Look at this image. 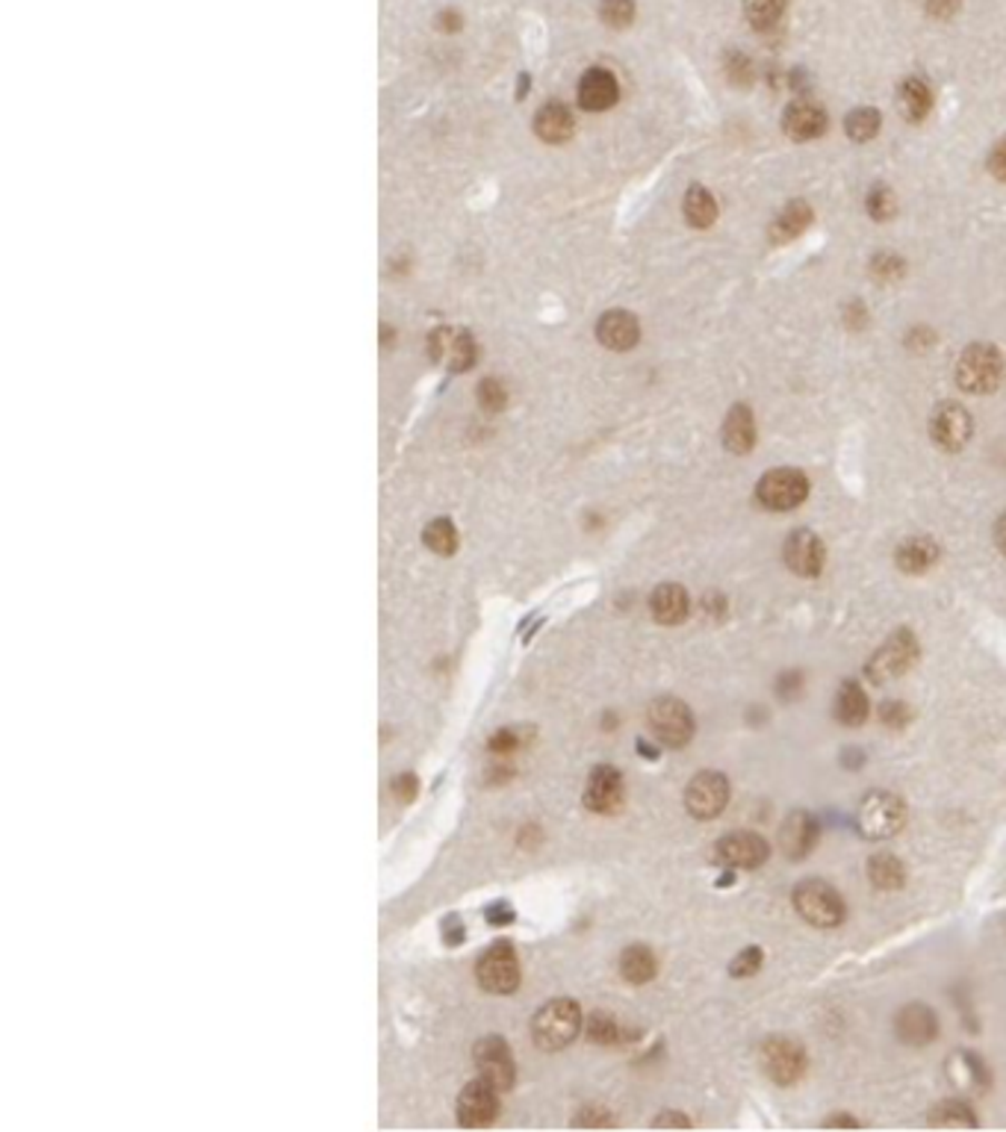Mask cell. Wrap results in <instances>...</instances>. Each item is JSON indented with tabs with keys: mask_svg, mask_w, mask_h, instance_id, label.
I'll use <instances>...</instances> for the list:
<instances>
[{
	"mask_svg": "<svg viewBox=\"0 0 1006 1132\" xmlns=\"http://www.w3.org/2000/svg\"><path fill=\"white\" fill-rule=\"evenodd\" d=\"M579 1030H582V1012L573 1000H552L532 1021L534 1044L550 1053L570 1047Z\"/></svg>",
	"mask_w": 1006,
	"mask_h": 1132,
	"instance_id": "obj_1",
	"label": "cell"
},
{
	"mask_svg": "<svg viewBox=\"0 0 1006 1132\" xmlns=\"http://www.w3.org/2000/svg\"><path fill=\"white\" fill-rule=\"evenodd\" d=\"M906 806L904 799L888 790H871L856 811V829L868 840H886L904 829Z\"/></svg>",
	"mask_w": 1006,
	"mask_h": 1132,
	"instance_id": "obj_2",
	"label": "cell"
},
{
	"mask_svg": "<svg viewBox=\"0 0 1006 1132\" xmlns=\"http://www.w3.org/2000/svg\"><path fill=\"white\" fill-rule=\"evenodd\" d=\"M1000 377H1004V357L995 345H968L956 363V381L965 393H992L1000 384Z\"/></svg>",
	"mask_w": 1006,
	"mask_h": 1132,
	"instance_id": "obj_3",
	"label": "cell"
},
{
	"mask_svg": "<svg viewBox=\"0 0 1006 1132\" xmlns=\"http://www.w3.org/2000/svg\"><path fill=\"white\" fill-rule=\"evenodd\" d=\"M795 908L797 915L806 923L820 926V929H832L845 921V899L832 885L820 879H806L795 888Z\"/></svg>",
	"mask_w": 1006,
	"mask_h": 1132,
	"instance_id": "obj_4",
	"label": "cell"
},
{
	"mask_svg": "<svg viewBox=\"0 0 1006 1132\" xmlns=\"http://www.w3.org/2000/svg\"><path fill=\"white\" fill-rule=\"evenodd\" d=\"M475 976H479V985H482L487 994H514V991L520 988V980H523L520 958H516L514 947H511L507 941L493 944V947L479 958Z\"/></svg>",
	"mask_w": 1006,
	"mask_h": 1132,
	"instance_id": "obj_5",
	"label": "cell"
},
{
	"mask_svg": "<svg viewBox=\"0 0 1006 1132\" xmlns=\"http://www.w3.org/2000/svg\"><path fill=\"white\" fill-rule=\"evenodd\" d=\"M915 658H918V640H915V634L909 629H900L874 652L865 676H868L874 685H886V681L904 676V672L915 663Z\"/></svg>",
	"mask_w": 1006,
	"mask_h": 1132,
	"instance_id": "obj_6",
	"label": "cell"
},
{
	"mask_svg": "<svg viewBox=\"0 0 1006 1132\" xmlns=\"http://www.w3.org/2000/svg\"><path fill=\"white\" fill-rule=\"evenodd\" d=\"M650 720L652 735L664 744V747H686L688 740L693 738V713L682 699L673 697H661L650 705Z\"/></svg>",
	"mask_w": 1006,
	"mask_h": 1132,
	"instance_id": "obj_7",
	"label": "cell"
},
{
	"mask_svg": "<svg viewBox=\"0 0 1006 1132\" xmlns=\"http://www.w3.org/2000/svg\"><path fill=\"white\" fill-rule=\"evenodd\" d=\"M756 495L768 511H791L809 495V479L800 470H788V466L770 470L756 486Z\"/></svg>",
	"mask_w": 1006,
	"mask_h": 1132,
	"instance_id": "obj_8",
	"label": "cell"
},
{
	"mask_svg": "<svg viewBox=\"0 0 1006 1132\" xmlns=\"http://www.w3.org/2000/svg\"><path fill=\"white\" fill-rule=\"evenodd\" d=\"M761 1067L777 1085H795L806 1074V1053L797 1041L773 1035L761 1044Z\"/></svg>",
	"mask_w": 1006,
	"mask_h": 1132,
	"instance_id": "obj_9",
	"label": "cell"
},
{
	"mask_svg": "<svg viewBox=\"0 0 1006 1132\" xmlns=\"http://www.w3.org/2000/svg\"><path fill=\"white\" fill-rule=\"evenodd\" d=\"M729 803V781L723 772L702 770L691 779L686 788V808L697 820H711L718 817Z\"/></svg>",
	"mask_w": 1006,
	"mask_h": 1132,
	"instance_id": "obj_10",
	"label": "cell"
},
{
	"mask_svg": "<svg viewBox=\"0 0 1006 1132\" xmlns=\"http://www.w3.org/2000/svg\"><path fill=\"white\" fill-rule=\"evenodd\" d=\"M768 840L756 831H732L714 844V862L723 867H736V870H756L768 862Z\"/></svg>",
	"mask_w": 1006,
	"mask_h": 1132,
	"instance_id": "obj_11",
	"label": "cell"
},
{
	"mask_svg": "<svg viewBox=\"0 0 1006 1132\" xmlns=\"http://www.w3.org/2000/svg\"><path fill=\"white\" fill-rule=\"evenodd\" d=\"M475 1065H479V1076L491 1082L493 1089L507 1091L514 1085V1056H511V1050H507V1044L500 1035H487V1039L475 1044Z\"/></svg>",
	"mask_w": 1006,
	"mask_h": 1132,
	"instance_id": "obj_12",
	"label": "cell"
},
{
	"mask_svg": "<svg viewBox=\"0 0 1006 1132\" xmlns=\"http://www.w3.org/2000/svg\"><path fill=\"white\" fill-rule=\"evenodd\" d=\"M496 1112H500V1089H493L491 1082L482 1080V1076L470 1082L461 1091V1097H457V1121H461V1126L479 1130V1126L493 1124Z\"/></svg>",
	"mask_w": 1006,
	"mask_h": 1132,
	"instance_id": "obj_13",
	"label": "cell"
},
{
	"mask_svg": "<svg viewBox=\"0 0 1006 1132\" xmlns=\"http://www.w3.org/2000/svg\"><path fill=\"white\" fill-rule=\"evenodd\" d=\"M930 436L945 452H959L972 436V416L963 404H939L930 416Z\"/></svg>",
	"mask_w": 1006,
	"mask_h": 1132,
	"instance_id": "obj_14",
	"label": "cell"
},
{
	"mask_svg": "<svg viewBox=\"0 0 1006 1132\" xmlns=\"http://www.w3.org/2000/svg\"><path fill=\"white\" fill-rule=\"evenodd\" d=\"M584 806L596 814H614L623 806V776L620 770L602 764L591 772L588 788H584Z\"/></svg>",
	"mask_w": 1006,
	"mask_h": 1132,
	"instance_id": "obj_15",
	"label": "cell"
},
{
	"mask_svg": "<svg viewBox=\"0 0 1006 1132\" xmlns=\"http://www.w3.org/2000/svg\"><path fill=\"white\" fill-rule=\"evenodd\" d=\"M823 558H827V552H823V543H820V538L818 534H812V531L800 529L786 540L788 570L797 572V575H803V579H815V575H820V570H823Z\"/></svg>",
	"mask_w": 1006,
	"mask_h": 1132,
	"instance_id": "obj_16",
	"label": "cell"
},
{
	"mask_svg": "<svg viewBox=\"0 0 1006 1132\" xmlns=\"http://www.w3.org/2000/svg\"><path fill=\"white\" fill-rule=\"evenodd\" d=\"M895 1032L904 1044L924 1047V1044H930V1041L939 1035V1017H936L933 1008L924 1006V1003H913V1006H906L897 1012Z\"/></svg>",
	"mask_w": 1006,
	"mask_h": 1132,
	"instance_id": "obj_17",
	"label": "cell"
},
{
	"mask_svg": "<svg viewBox=\"0 0 1006 1132\" xmlns=\"http://www.w3.org/2000/svg\"><path fill=\"white\" fill-rule=\"evenodd\" d=\"M779 844L788 858H806L818 844V820L809 811H791L779 829Z\"/></svg>",
	"mask_w": 1006,
	"mask_h": 1132,
	"instance_id": "obj_18",
	"label": "cell"
},
{
	"mask_svg": "<svg viewBox=\"0 0 1006 1132\" xmlns=\"http://www.w3.org/2000/svg\"><path fill=\"white\" fill-rule=\"evenodd\" d=\"M620 98V86L618 77L605 71V68H591L584 71V77L579 80V104L588 112H602V109H611Z\"/></svg>",
	"mask_w": 1006,
	"mask_h": 1132,
	"instance_id": "obj_19",
	"label": "cell"
},
{
	"mask_svg": "<svg viewBox=\"0 0 1006 1132\" xmlns=\"http://www.w3.org/2000/svg\"><path fill=\"white\" fill-rule=\"evenodd\" d=\"M782 130L797 142H809L818 139L827 130V112L815 101H795L782 116Z\"/></svg>",
	"mask_w": 1006,
	"mask_h": 1132,
	"instance_id": "obj_20",
	"label": "cell"
},
{
	"mask_svg": "<svg viewBox=\"0 0 1006 1132\" xmlns=\"http://www.w3.org/2000/svg\"><path fill=\"white\" fill-rule=\"evenodd\" d=\"M596 336L611 352H627V348H632L641 339V325H638L632 313L611 311L596 322Z\"/></svg>",
	"mask_w": 1006,
	"mask_h": 1132,
	"instance_id": "obj_21",
	"label": "cell"
},
{
	"mask_svg": "<svg viewBox=\"0 0 1006 1132\" xmlns=\"http://www.w3.org/2000/svg\"><path fill=\"white\" fill-rule=\"evenodd\" d=\"M650 608L652 617H655L661 626H679V622H686L691 599H688L682 584H659L650 595Z\"/></svg>",
	"mask_w": 1006,
	"mask_h": 1132,
	"instance_id": "obj_22",
	"label": "cell"
},
{
	"mask_svg": "<svg viewBox=\"0 0 1006 1132\" xmlns=\"http://www.w3.org/2000/svg\"><path fill=\"white\" fill-rule=\"evenodd\" d=\"M575 130V121L570 116V109L564 104H546V107L537 109L534 116V134L541 136L543 142L561 145L566 142Z\"/></svg>",
	"mask_w": 1006,
	"mask_h": 1132,
	"instance_id": "obj_23",
	"label": "cell"
},
{
	"mask_svg": "<svg viewBox=\"0 0 1006 1132\" xmlns=\"http://www.w3.org/2000/svg\"><path fill=\"white\" fill-rule=\"evenodd\" d=\"M723 443H727L729 452L736 454H747L753 449L756 422L747 404H736V407L727 413V422H723Z\"/></svg>",
	"mask_w": 1006,
	"mask_h": 1132,
	"instance_id": "obj_24",
	"label": "cell"
},
{
	"mask_svg": "<svg viewBox=\"0 0 1006 1132\" xmlns=\"http://www.w3.org/2000/svg\"><path fill=\"white\" fill-rule=\"evenodd\" d=\"M895 561L904 572H915L918 575V572H927L933 563L939 561V545L930 538H909L897 545Z\"/></svg>",
	"mask_w": 1006,
	"mask_h": 1132,
	"instance_id": "obj_25",
	"label": "cell"
},
{
	"mask_svg": "<svg viewBox=\"0 0 1006 1132\" xmlns=\"http://www.w3.org/2000/svg\"><path fill=\"white\" fill-rule=\"evenodd\" d=\"M836 717L845 722V726H862V722L868 720V697H865V690L859 681L854 679L841 681V688H838L836 697Z\"/></svg>",
	"mask_w": 1006,
	"mask_h": 1132,
	"instance_id": "obj_26",
	"label": "cell"
},
{
	"mask_svg": "<svg viewBox=\"0 0 1006 1132\" xmlns=\"http://www.w3.org/2000/svg\"><path fill=\"white\" fill-rule=\"evenodd\" d=\"M897 104H900V112H904L909 121H921L927 118V112L933 109V92L927 80L921 77H906L900 83V92H897Z\"/></svg>",
	"mask_w": 1006,
	"mask_h": 1132,
	"instance_id": "obj_27",
	"label": "cell"
},
{
	"mask_svg": "<svg viewBox=\"0 0 1006 1132\" xmlns=\"http://www.w3.org/2000/svg\"><path fill=\"white\" fill-rule=\"evenodd\" d=\"M655 971H659V962H655L650 947L634 944V947L623 949V956H620V973H623V980L627 982L643 985V982H650L652 976H655Z\"/></svg>",
	"mask_w": 1006,
	"mask_h": 1132,
	"instance_id": "obj_28",
	"label": "cell"
},
{
	"mask_svg": "<svg viewBox=\"0 0 1006 1132\" xmlns=\"http://www.w3.org/2000/svg\"><path fill=\"white\" fill-rule=\"evenodd\" d=\"M812 225V207L806 201H791L786 207V210L779 213L777 222H773V239L777 243H786V239H795V236H800L806 230V227Z\"/></svg>",
	"mask_w": 1006,
	"mask_h": 1132,
	"instance_id": "obj_29",
	"label": "cell"
},
{
	"mask_svg": "<svg viewBox=\"0 0 1006 1132\" xmlns=\"http://www.w3.org/2000/svg\"><path fill=\"white\" fill-rule=\"evenodd\" d=\"M868 876H871V882L880 890H897L904 888L906 867L891 853H880V856H874L868 862Z\"/></svg>",
	"mask_w": 1006,
	"mask_h": 1132,
	"instance_id": "obj_30",
	"label": "cell"
},
{
	"mask_svg": "<svg viewBox=\"0 0 1006 1132\" xmlns=\"http://www.w3.org/2000/svg\"><path fill=\"white\" fill-rule=\"evenodd\" d=\"M682 210H686L688 225L693 227H709L714 225V218H718V204H714L709 189H702V186H691V189H688Z\"/></svg>",
	"mask_w": 1006,
	"mask_h": 1132,
	"instance_id": "obj_31",
	"label": "cell"
},
{
	"mask_svg": "<svg viewBox=\"0 0 1006 1132\" xmlns=\"http://www.w3.org/2000/svg\"><path fill=\"white\" fill-rule=\"evenodd\" d=\"M475 357H479V345H475L473 334H466V331H457V334H452V339H448V348H446L448 370L452 372L473 370Z\"/></svg>",
	"mask_w": 1006,
	"mask_h": 1132,
	"instance_id": "obj_32",
	"label": "cell"
},
{
	"mask_svg": "<svg viewBox=\"0 0 1006 1132\" xmlns=\"http://www.w3.org/2000/svg\"><path fill=\"white\" fill-rule=\"evenodd\" d=\"M845 130L854 142H868V139H874V136L880 134V112L874 107L854 109V112L847 116Z\"/></svg>",
	"mask_w": 1006,
	"mask_h": 1132,
	"instance_id": "obj_33",
	"label": "cell"
},
{
	"mask_svg": "<svg viewBox=\"0 0 1006 1132\" xmlns=\"http://www.w3.org/2000/svg\"><path fill=\"white\" fill-rule=\"evenodd\" d=\"M786 12V0H744V16L756 30H770Z\"/></svg>",
	"mask_w": 1006,
	"mask_h": 1132,
	"instance_id": "obj_34",
	"label": "cell"
},
{
	"mask_svg": "<svg viewBox=\"0 0 1006 1132\" xmlns=\"http://www.w3.org/2000/svg\"><path fill=\"white\" fill-rule=\"evenodd\" d=\"M423 543L437 554H455L457 529L452 525V520L441 516V520L428 522V529L423 531Z\"/></svg>",
	"mask_w": 1006,
	"mask_h": 1132,
	"instance_id": "obj_35",
	"label": "cell"
},
{
	"mask_svg": "<svg viewBox=\"0 0 1006 1132\" xmlns=\"http://www.w3.org/2000/svg\"><path fill=\"white\" fill-rule=\"evenodd\" d=\"M933 1126H977V1118L965 1103L959 1100H945L939 1106L933 1109L930 1115Z\"/></svg>",
	"mask_w": 1006,
	"mask_h": 1132,
	"instance_id": "obj_36",
	"label": "cell"
},
{
	"mask_svg": "<svg viewBox=\"0 0 1006 1132\" xmlns=\"http://www.w3.org/2000/svg\"><path fill=\"white\" fill-rule=\"evenodd\" d=\"M950 1076H954L963 1089H980L983 1082V1065L968 1053H959V1056L950 1059Z\"/></svg>",
	"mask_w": 1006,
	"mask_h": 1132,
	"instance_id": "obj_37",
	"label": "cell"
},
{
	"mask_svg": "<svg viewBox=\"0 0 1006 1132\" xmlns=\"http://www.w3.org/2000/svg\"><path fill=\"white\" fill-rule=\"evenodd\" d=\"M588 1039L593 1044H614V1041H620L618 1021L609 1012H593L591 1021H588Z\"/></svg>",
	"mask_w": 1006,
	"mask_h": 1132,
	"instance_id": "obj_38",
	"label": "cell"
},
{
	"mask_svg": "<svg viewBox=\"0 0 1006 1132\" xmlns=\"http://www.w3.org/2000/svg\"><path fill=\"white\" fill-rule=\"evenodd\" d=\"M479 404H482L484 411H491V413H500L502 407H505L507 402V390L502 381H496V377H484L482 384H479Z\"/></svg>",
	"mask_w": 1006,
	"mask_h": 1132,
	"instance_id": "obj_39",
	"label": "cell"
},
{
	"mask_svg": "<svg viewBox=\"0 0 1006 1132\" xmlns=\"http://www.w3.org/2000/svg\"><path fill=\"white\" fill-rule=\"evenodd\" d=\"M600 16L609 27H629L634 18V3L632 0H602Z\"/></svg>",
	"mask_w": 1006,
	"mask_h": 1132,
	"instance_id": "obj_40",
	"label": "cell"
},
{
	"mask_svg": "<svg viewBox=\"0 0 1006 1132\" xmlns=\"http://www.w3.org/2000/svg\"><path fill=\"white\" fill-rule=\"evenodd\" d=\"M727 75L736 86H747L753 80V62L744 57V53L729 51L727 53Z\"/></svg>",
	"mask_w": 1006,
	"mask_h": 1132,
	"instance_id": "obj_41",
	"label": "cell"
},
{
	"mask_svg": "<svg viewBox=\"0 0 1006 1132\" xmlns=\"http://www.w3.org/2000/svg\"><path fill=\"white\" fill-rule=\"evenodd\" d=\"M868 213H871L877 222L891 218V213H895V198H891V193H888L886 186H874L871 193H868Z\"/></svg>",
	"mask_w": 1006,
	"mask_h": 1132,
	"instance_id": "obj_42",
	"label": "cell"
},
{
	"mask_svg": "<svg viewBox=\"0 0 1006 1132\" xmlns=\"http://www.w3.org/2000/svg\"><path fill=\"white\" fill-rule=\"evenodd\" d=\"M761 958L765 956H761L759 947H747L744 953H738L736 962L729 965V973H732V976H753L761 967Z\"/></svg>",
	"mask_w": 1006,
	"mask_h": 1132,
	"instance_id": "obj_43",
	"label": "cell"
},
{
	"mask_svg": "<svg viewBox=\"0 0 1006 1132\" xmlns=\"http://www.w3.org/2000/svg\"><path fill=\"white\" fill-rule=\"evenodd\" d=\"M874 275L882 277V280H897L904 275V260L895 254H880V257H874Z\"/></svg>",
	"mask_w": 1006,
	"mask_h": 1132,
	"instance_id": "obj_44",
	"label": "cell"
},
{
	"mask_svg": "<svg viewBox=\"0 0 1006 1132\" xmlns=\"http://www.w3.org/2000/svg\"><path fill=\"white\" fill-rule=\"evenodd\" d=\"M880 717H882V722H886V726H891V729H904L913 713H909V705H904V702H886V705H882Z\"/></svg>",
	"mask_w": 1006,
	"mask_h": 1132,
	"instance_id": "obj_45",
	"label": "cell"
},
{
	"mask_svg": "<svg viewBox=\"0 0 1006 1132\" xmlns=\"http://www.w3.org/2000/svg\"><path fill=\"white\" fill-rule=\"evenodd\" d=\"M520 749V738L514 735V729H502L491 738V752L493 755H511Z\"/></svg>",
	"mask_w": 1006,
	"mask_h": 1132,
	"instance_id": "obj_46",
	"label": "cell"
},
{
	"mask_svg": "<svg viewBox=\"0 0 1006 1132\" xmlns=\"http://www.w3.org/2000/svg\"><path fill=\"white\" fill-rule=\"evenodd\" d=\"M989 171L998 177V180H1006V139H1000V142L992 148Z\"/></svg>",
	"mask_w": 1006,
	"mask_h": 1132,
	"instance_id": "obj_47",
	"label": "cell"
},
{
	"mask_svg": "<svg viewBox=\"0 0 1006 1132\" xmlns=\"http://www.w3.org/2000/svg\"><path fill=\"white\" fill-rule=\"evenodd\" d=\"M393 794L398 797V803H411V799L416 797V776H398L396 781H393Z\"/></svg>",
	"mask_w": 1006,
	"mask_h": 1132,
	"instance_id": "obj_48",
	"label": "cell"
},
{
	"mask_svg": "<svg viewBox=\"0 0 1006 1132\" xmlns=\"http://www.w3.org/2000/svg\"><path fill=\"white\" fill-rule=\"evenodd\" d=\"M927 3V12L936 18H950L959 9V0H924Z\"/></svg>",
	"mask_w": 1006,
	"mask_h": 1132,
	"instance_id": "obj_49",
	"label": "cell"
},
{
	"mask_svg": "<svg viewBox=\"0 0 1006 1132\" xmlns=\"http://www.w3.org/2000/svg\"><path fill=\"white\" fill-rule=\"evenodd\" d=\"M491 923H511L514 921V912H511V906H505V903H500V906H493L491 912Z\"/></svg>",
	"mask_w": 1006,
	"mask_h": 1132,
	"instance_id": "obj_50",
	"label": "cell"
},
{
	"mask_svg": "<svg viewBox=\"0 0 1006 1132\" xmlns=\"http://www.w3.org/2000/svg\"><path fill=\"white\" fill-rule=\"evenodd\" d=\"M652 1124H655V1126H688V1124H691V1121H688V1118H682V1115H661V1118H655Z\"/></svg>",
	"mask_w": 1006,
	"mask_h": 1132,
	"instance_id": "obj_51",
	"label": "cell"
},
{
	"mask_svg": "<svg viewBox=\"0 0 1006 1132\" xmlns=\"http://www.w3.org/2000/svg\"><path fill=\"white\" fill-rule=\"evenodd\" d=\"M995 543H998L1000 552L1006 554V513L998 520V525H995Z\"/></svg>",
	"mask_w": 1006,
	"mask_h": 1132,
	"instance_id": "obj_52",
	"label": "cell"
},
{
	"mask_svg": "<svg viewBox=\"0 0 1006 1132\" xmlns=\"http://www.w3.org/2000/svg\"><path fill=\"white\" fill-rule=\"evenodd\" d=\"M827 1126H859V1121H854V1118H847V1115H836V1118H829Z\"/></svg>",
	"mask_w": 1006,
	"mask_h": 1132,
	"instance_id": "obj_53",
	"label": "cell"
}]
</instances>
